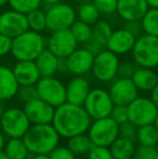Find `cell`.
Here are the masks:
<instances>
[{
	"label": "cell",
	"instance_id": "1",
	"mask_svg": "<svg viewBox=\"0 0 158 159\" xmlns=\"http://www.w3.org/2000/svg\"><path fill=\"white\" fill-rule=\"evenodd\" d=\"M52 125L60 136L70 139L86 133L91 125V117L82 105L65 102L55 107Z\"/></svg>",
	"mask_w": 158,
	"mask_h": 159
},
{
	"label": "cell",
	"instance_id": "2",
	"mask_svg": "<svg viewBox=\"0 0 158 159\" xmlns=\"http://www.w3.org/2000/svg\"><path fill=\"white\" fill-rule=\"evenodd\" d=\"M22 139L29 154H50L59 145L60 134L52 124L32 125Z\"/></svg>",
	"mask_w": 158,
	"mask_h": 159
},
{
	"label": "cell",
	"instance_id": "3",
	"mask_svg": "<svg viewBox=\"0 0 158 159\" xmlns=\"http://www.w3.org/2000/svg\"><path fill=\"white\" fill-rule=\"evenodd\" d=\"M47 48V38L41 33L27 30L13 38L11 55L16 61H35Z\"/></svg>",
	"mask_w": 158,
	"mask_h": 159
},
{
	"label": "cell",
	"instance_id": "4",
	"mask_svg": "<svg viewBox=\"0 0 158 159\" xmlns=\"http://www.w3.org/2000/svg\"><path fill=\"white\" fill-rule=\"evenodd\" d=\"M131 54L137 66L156 68L158 67V37L142 34L135 40Z\"/></svg>",
	"mask_w": 158,
	"mask_h": 159
},
{
	"label": "cell",
	"instance_id": "5",
	"mask_svg": "<svg viewBox=\"0 0 158 159\" xmlns=\"http://www.w3.org/2000/svg\"><path fill=\"white\" fill-rule=\"evenodd\" d=\"M47 30L50 33L68 30L77 20L76 9L67 2H57L48 6L46 10Z\"/></svg>",
	"mask_w": 158,
	"mask_h": 159
},
{
	"label": "cell",
	"instance_id": "6",
	"mask_svg": "<svg viewBox=\"0 0 158 159\" xmlns=\"http://www.w3.org/2000/svg\"><path fill=\"white\" fill-rule=\"evenodd\" d=\"M119 63L118 55L105 48L94 57L91 73L97 81L112 82L117 78Z\"/></svg>",
	"mask_w": 158,
	"mask_h": 159
},
{
	"label": "cell",
	"instance_id": "7",
	"mask_svg": "<svg viewBox=\"0 0 158 159\" xmlns=\"http://www.w3.org/2000/svg\"><path fill=\"white\" fill-rule=\"evenodd\" d=\"M88 136L93 145L110 147L119 136V125L111 116L95 119L89 127Z\"/></svg>",
	"mask_w": 158,
	"mask_h": 159
},
{
	"label": "cell",
	"instance_id": "8",
	"mask_svg": "<svg viewBox=\"0 0 158 159\" xmlns=\"http://www.w3.org/2000/svg\"><path fill=\"white\" fill-rule=\"evenodd\" d=\"M30 126L32 124L24 109L17 107L6 108L0 119L1 131L9 138H23Z\"/></svg>",
	"mask_w": 158,
	"mask_h": 159
},
{
	"label": "cell",
	"instance_id": "9",
	"mask_svg": "<svg viewBox=\"0 0 158 159\" xmlns=\"http://www.w3.org/2000/svg\"><path fill=\"white\" fill-rule=\"evenodd\" d=\"M128 118L137 127L154 124L158 115V108L151 98L138 96L127 105Z\"/></svg>",
	"mask_w": 158,
	"mask_h": 159
},
{
	"label": "cell",
	"instance_id": "10",
	"mask_svg": "<svg viewBox=\"0 0 158 159\" xmlns=\"http://www.w3.org/2000/svg\"><path fill=\"white\" fill-rule=\"evenodd\" d=\"M114 105L108 91L103 88H93L89 92L82 106L84 107L91 119L95 120L111 116Z\"/></svg>",
	"mask_w": 158,
	"mask_h": 159
},
{
	"label": "cell",
	"instance_id": "11",
	"mask_svg": "<svg viewBox=\"0 0 158 159\" xmlns=\"http://www.w3.org/2000/svg\"><path fill=\"white\" fill-rule=\"evenodd\" d=\"M36 89L38 98L54 108L66 102V86L54 76L41 77L36 84Z\"/></svg>",
	"mask_w": 158,
	"mask_h": 159
},
{
	"label": "cell",
	"instance_id": "12",
	"mask_svg": "<svg viewBox=\"0 0 158 159\" xmlns=\"http://www.w3.org/2000/svg\"><path fill=\"white\" fill-rule=\"evenodd\" d=\"M78 44L70 28L52 32L47 38V48L59 59H66Z\"/></svg>",
	"mask_w": 158,
	"mask_h": 159
},
{
	"label": "cell",
	"instance_id": "13",
	"mask_svg": "<svg viewBox=\"0 0 158 159\" xmlns=\"http://www.w3.org/2000/svg\"><path fill=\"white\" fill-rule=\"evenodd\" d=\"M28 28L27 16L24 13L9 9L0 14V33L10 38H15Z\"/></svg>",
	"mask_w": 158,
	"mask_h": 159
},
{
	"label": "cell",
	"instance_id": "14",
	"mask_svg": "<svg viewBox=\"0 0 158 159\" xmlns=\"http://www.w3.org/2000/svg\"><path fill=\"white\" fill-rule=\"evenodd\" d=\"M95 55L84 46L77 47L65 59L68 73L75 76H84L92 69Z\"/></svg>",
	"mask_w": 158,
	"mask_h": 159
},
{
	"label": "cell",
	"instance_id": "15",
	"mask_svg": "<svg viewBox=\"0 0 158 159\" xmlns=\"http://www.w3.org/2000/svg\"><path fill=\"white\" fill-rule=\"evenodd\" d=\"M112 82L113 84H111L108 93L115 105H126L127 106L135 98H138L139 90L133 84L131 78L117 77Z\"/></svg>",
	"mask_w": 158,
	"mask_h": 159
},
{
	"label": "cell",
	"instance_id": "16",
	"mask_svg": "<svg viewBox=\"0 0 158 159\" xmlns=\"http://www.w3.org/2000/svg\"><path fill=\"white\" fill-rule=\"evenodd\" d=\"M23 109L25 111L27 118L29 119L30 124H52L55 108L53 106H51L50 104H48L47 102L42 101L41 98H38L30 101V102L25 103Z\"/></svg>",
	"mask_w": 158,
	"mask_h": 159
},
{
	"label": "cell",
	"instance_id": "17",
	"mask_svg": "<svg viewBox=\"0 0 158 159\" xmlns=\"http://www.w3.org/2000/svg\"><path fill=\"white\" fill-rule=\"evenodd\" d=\"M137 37L127 28L121 27L114 30L106 43V49L114 52L115 54L126 55L132 51Z\"/></svg>",
	"mask_w": 158,
	"mask_h": 159
},
{
	"label": "cell",
	"instance_id": "18",
	"mask_svg": "<svg viewBox=\"0 0 158 159\" xmlns=\"http://www.w3.org/2000/svg\"><path fill=\"white\" fill-rule=\"evenodd\" d=\"M146 0H118L116 13L122 21H140L147 11Z\"/></svg>",
	"mask_w": 158,
	"mask_h": 159
},
{
	"label": "cell",
	"instance_id": "19",
	"mask_svg": "<svg viewBox=\"0 0 158 159\" xmlns=\"http://www.w3.org/2000/svg\"><path fill=\"white\" fill-rule=\"evenodd\" d=\"M90 91L91 86L88 79L84 76H75L66 84V102L84 105Z\"/></svg>",
	"mask_w": 158,
	"mask_h": 159
},
{
	"label": "cell",
	"instance_id": "20",
	"mask_svg": "<svg viewBox=\"0 0 158 159\" xmlns=\"http://www.w3.org/2000/svg\"><path fill=\"white\" fill-rule=\"evenodd\" d=\"M12 70L20 86L36 84L41 78L35 61H16Z\"/></svg>",
	"mask_w": 158,
	"mask_h": 159
},
{
	"label": "cell",
	"instance_id": "21",
	"mask_svg": "<svg viewBox=\"0 0 158 159\" xmlns=\"http://www.w3.org/2000/svg\"><path fill=\"white\" fill-rule=\"evenodd\" d=\"M20 84L13 74L12 68L0 65V100L8 101L17 95Z\"/></svg>",
	"mask_w": 158,
	"mask_h": 159
},
{
	"label": "cell",
	"instance_id": "22",
	"mask_svg": "<svg viewBox=\"0 0 158 159\" xmlns=\"http://www.w3.org/2000/svg\"><path fill=\"white\" fill-rule=\"evenodd\" d=\"M131 79L139 91L151 92L157 84L158 75L153 68L137 66Z\"/></svg>",
	"mask_w": 158,
	"mask_h": 159
},
{
	"label": "cell",
	"instance_id": "23",
	"mask_svg": "<svg viewBox=\"0 0 158 159\" xmlns=\"http://www.w3.org/2000/svg\"><path fill=\"white\" fill-rule=\"evenodd\" d=\"M60 59L51 52L48 48H46L35 60L37 67L39 69V73L41 77H49V76H54L57 73L59 68Z\"/></svg>",
	"mask_w": 158,
	"mask_h": 159
},
{
	"label": "cell",
	"instance_id": "24",
	"mask_svg": "<svg viewBox=\"0 0 158 159\" xmlns=\"http://www.w3.org/2000/svg\"><path fill=\"white\" fill-rule=\"evenodd\" d=\"M135 148L134 141L121 136H118L110 146L114 159H132Z\"/></svg>",
	"mask_w": 158,
	"mask_h": 159
},
{
	"label": "cell",
	"instance_id": "25",
	"mask_svg": "<svg viewBox=\"0 0 158 159\" xmlns=\"http://www.w3.org/2000/svg\"><path fill=\"white\" fill-rule=\"evenodd\" d=\"M3 151L10 159H26L29 154L22 138H9Z\"/></svg>",
	"mask_w": 158,
	"mask_h": 159
},
{
	"label": "cell",
	"instance_id": "26",
	"mask_svg": "<svg viewBox=\"0 0 158 159\" xmlns=\"http://www.w3.org/2000/svg\"><path fill=\"white\" fill-rule=\"evenodd\" d=\"M77 20L82 21L89 25H93L100 20V12L91 1H84L79 3L78 8L76 9Z\"/></svg>",
	"mask_w": 158,
	"mask_h": 159
},
{
	"label": "cell",
	"instance_id": "27",
	"mask_svg": "<svg viewBox=\"0 0 158 159\" xmlns=\"http://www.w3.org/2000/svg\"><path fill=\"white\" fill-rule=\"evenodd\" d=\"M135 142L142 146H156L158 143V131L154 124L138 127Z\"/></svg>",
	"mask_w": 158,
	"mask_h": 159
},
{
	"label": "cell",
	"instance_id": "28",
	"mask_svg": "<svg viewBox=\"0 0 158 159\" xmlns=\"http://www.w3.org/2000/svg\"><path fill=\"white\" fill-rule=\"evenodd\" d=\"M113 30H114L113 26L107 21L99 20L97 23L92 25V37H91V40H93L97 43L106 48V43H107Z\"/></svg>",
	"mask_w": 158,
	"mask_h": 159
},
{
	"label": "cell",
	"instance_id": "29",
	"mask_svg": "<svg viewBox=\"0 0 158 159\" xmlns=\"http://www.w3.org/2000/svg\"><path fill=\"white\" fill-rule=\"evenodd\" d=\"M93 144L91 142L90 138L86 135L84 133L78 134V135H74L72 138L68 139L67 147L75 154L76 156L86 155L90 152L92 148Z\"/></svg>",
	"mask_w": 158,
	"mask_h": 159
},
{
	"label": "cell",
	"instance_id": "30",
	"mask_svg": "<svg viewBox=\"0 0 158 159\" xmlns=\"http://www.w3.org/2000/svg\"><path fill=\"white\" fill-rule=\"evenodd\" d=\"M140 22L144 34L158 37V8H148Z\"/></svg>",
	"mask_w": 158,
	"mask_h": 159
},
{
	"label": "cell",
	"instance_id": "31",
	"mask_svg": "<svg viewBox=\"0 0 158 159\" xmlns=\"http://www.w3.org/2000/svg\"><path fill=\"white\" fill-rule=\"evenodd\" d=\"M70 32H72L73 36L75 37V39L77 40V42L80 44H86L87 42H89L92 37V25L84 23L82 21L76 20L74 22L72 26H70Z\"/></svg>",
	"mask_w": 158,
	"mask_h": 159
},
{
	"label": "cell",
	"instance_id": "32",
	"mask_svg": "<svg viewBox=\"0 0 158 159\" xmlns=\"http://www.w3.org/2000/svg\"><path fill=\"white\" fill-rule=\"evenodd\" d=\"M26 16H27V23L29 30L38 33H42L44 30H47L46 11L38 8L36 10H33L29 13H27Z\"/></svg>",
	"mask_w": 158,
	"mask_h": 159
},
{
	"label": "cell",
	"instance_id": "33",
	"mask_svg": "<svg viewBox=\"0 0 158 159\" xmlns=\"http://www.w3.org/2000/svg\"><path fill=\"white\" fill-rule=\"evenodd\" d=\"M41 3L42 0H9V6L11 9L24 14L40 8Z\"/></svg>",
	"mask_w": 158,
	"mask_h": 159
},
{
	"label": "cell",
	"instance_id": "34",
	"mask_svg": "<svg viewBox=\"0 0 158 159\" xmlns=\"http://www.w3.org/2000/svg\"><path fill=\"white\" fill-rule=\"evenodd\" d=\"M93 3L99 10L100 14L112 15L117 11V2L118 0H93Z\"/></svg>",
	"mask_w": 158,
	"mask_h": 159
},
{
	"label": "cell",
	"instance_id": "35",
	"mask_svg": "<svg viewBox=\"0 0 158 159\" xmlns=\"http://www.w3.org/2000/svg\"><path fill=\"white\" fill-rule=\"evenodd\" d=\"M17 96H19V98L24 103V104L35 100V98H38L36 84H30V86H20L19 91H17Z\"/></svg>",
	"mask_w": 158,
	"mask_h": 159
},
{
	"label": "cell",
	"instance_id": "36",
	"mask_svg": "<svg viewBox=\"0 0 158 159\" xmlns=\"http://www.w3.org/2000/svg\"><path fill=\"white\" fill-rule=\"evenodd\" d=\"M88 159H114L110 147L93 145L88 153Z\"/></svg>",
	"mask_w": 158,
	"mask_h": 159
},
{
	"label": "cell",
	"instance_id": "37",
	"mask_svg": "<svg viewBox=\"0 0 158 159\" xmlns=\"http://www.w3.org/2000/svg\"><path fill=\"white\" fill-rule=\"evenodd\" d=\"M137 131L138 127L135 125H133L131 121H129V120L119 125V136H121V138L129 139V140H132L135 142V140H137Z\"/></svg>",
	"mask_w": 158,
	"mask_h": 159
},
{
	"label": "cell",
	"instance_id": "38",
	"mask_svg": "<svg viewBox=\"0 0 158 159\" xmlns=\"http://www.w3.org/2000/svg\"><path fill=\"white\" fill-rule=\"evenodd\" d=\"M158 149L156 146H142L135 148L132 159H155Z\"/></svg>",
	"mask_w": 158,
	"mask_h": 159
},
{
	"label": "cell",
	"instance_id": "39",
	"mask_svg": "<svg viewBox=\"0 0 158 159\" xmlns=\"http://www.w3.org/2000/svg\"><path fill=\"white\" fill-rule=\"evenodd\" d=\"M111 117L118 125L128 121V108L126 105H114L111 113Z\"/></svg>",
	"mask_w": 158,
	"mask_h": 159
},
{
	"label": "cell",
	"instance_id": "40",
	"mask_svg": "<svg viewBox=\"0 0 158 159\" xmlns=\"http://www.w3.org/2000/svg\"><path fill=\"white\" fill-rule=\"evenodd\" d=\"M49 156L51 159H76V155L68 147L59 145L49 154Z\"/></svg>",
	"mask_w": 158,
	"mask_h": 159
},
{
	"label": "cell",
	"instance_id": "41",
	"mask_svg": "<svg viewBox=\"0 0 158 159\" xmlns=\"http://www.w3.org/2000/svg\"><path fill=\"white\" fill-rule=\"evenodd\" d=\"M135 68H137V64L134 62L130 61H124L120 62L118 66V73H117V77L120 78H131L134 73Z\"/></svg>",
	"mask_w": 158,
	"mask_h": 159
},
{
	"label": "cell",
	"instance_id": "42",
	"mask_svg": "<svg viewBox=\"0 0 158 159\" xmlns=\"http://www.w3.org/2000/svg\"><path fill=\"white\" fill-rule=\"evenodd\" d=\"M12 43H13L12 38L0 33V57H4L7 55L11 54Z\"/></svg>",
	"mask_w": 158,
	"mask_h": 159
},
{
	"label": "cell",
	"instance_id": "43",
	"mask_svg": "<svg viewBox=\"0 0 158 159\" xmlns=\"http://www.w3.org/2000/svg\"><path fill=\"white\" fill-rule=\"evenodd\" d=\"M124 28L129 30L130 33H132L135 37H139L141 36L143 33V28H142V25H141V22L140 21H130V22H124Z\"/></svg>",
	"mask_w": 158,
	"mask_h": 159
},
{
	"label": "cell",
	"instance_id": "44",
	"mask_svg": "<svg viewBox=\"0 0 158 159\" xmlns=\"http://www.w3.org/2000/svg\"><path fill=\"white\" fill-rule=\"evenodd\" d=\"M84 47H86L87 49H89V50L91 51V52L93 53L94 55H97L99 52H101L103 49H105L104 47H102L101 44L97 43L95 41H93V40H90L89 42H87L86 44H84Z\"/></svg>",
	"mask_w": 158,
	"mask_h": 159
},
{
	"label": "cell",
	"instance_id": "45",
	"mask_svg": "<svg viewBox=\"0 0 158 159\" xmlns=\"http://www.w3.org/2000/svg\"><path fill=\"white\" fill-rule=\"evenodd\" d=\"M151 98H152V101L155 103V105H156L158 108V82L156 86H155V88L151 91Z\"/></svg>",
	"mask_w": 158,
	"mask_h": 159
},
{
	"label": "cell",
	"instance_id": "46",
	"mask_svg": "<svg viewBox=\"0 0 158 159\" xmlns=\"http://www.w3.org/2000/svg\"><path fill=\"white\" fill-rule=\"evenodd\" d=\"M4 145H6V139H4V134L2 131H0V152L3 151Z\"/></svg>",
	"mask_w": 158,
	"mask_h": 159
},
{
	"label": "cell",
	"instance_id": "47",
	"mask_svg": "<svg viewBox=\"0 0 158 159\" xmlns=\"http://www.w3.org/2000/svg\"><path fill=\"white\" fill-rule=\"evenodd\" d=\"M148 8H158V0H146Z\"/></svg>",
	"mask_w": 158,
	"mask_h": 159
},
{
	"label": "cell",
	"instance_id": "48",
	"mask_svg": "<svg viewBox=\"0 0 158 159\" xmlns=\"http://www.w3.org/2000/svg\"><path fill=\"white\" fill-rule=\"evenodd\" d=\"M32 159H51L49 154H36Z\"/></svg>",
	"mask_w": 158,
	"mask_h": 159
},
{
	"label": "cell",
	"instance_id": "49",
	"mask_svg": "<svg viewBox=\"0 0 158 159\" xmlns=\"http://www.w3.org/2000/svg\"><path fill=\"white\" fill-rule=\"evenodd\" d=\"M4 111H6V105H4V101L0 100V119H1L2 115H3Z\"/></svg>",
	"mask_w": 158,
	"mask_h": 159
},
{
	"label": "cell",
	"instance_id": "50",
	"mask_svg": "<svg viewBox=\"0 0 158 159\" xmlns=\"http://www.w3.org/2000/svg\"><path fill=\"white\" fill-rule=\"evenodd\" d=\"M61 1H63V0H42V2H44L48 6H51V4L57 3V2H61Z\"/></svg>",
	"mask_w": 158,
	"mask_h": 159
},
{
	"label": "cell",
	"instance_id": "51",
	"mask_svg": "<svg viewBox=\"0 0 158 159\" xmlns=\"http://www.w3.org/2000/svg\"><path fill=\"white\" fill-rule=\"evenodd\" d=\"M0 159H10V158H9V156L6 154V152L1 151L0 152Z\"/></svg>",
	"mask_w": 158,
	"mask_h": 159
},
{
	"label": "cell",
	"instance_id": "52",
	"mask_svg": "<svg viewBox=\"0 0 158 159\" xmlns=\"http://www.w3.org/2000/svg\"><path fill=\"white\" fill-rule=\"evenodd\" d=\"M7 4H9V0H0V8L7 6Z\"/></svg>",
	"mask_w": 158,
	"mask_h": 159
},
{
	"label": "cell",
	"instance_id": "53",
	"mask_svg": "<svg viewBox=\"0 0 158 159\" xmlns=\"http://www.w3.org/2000/svg\"><path fill=\"white\" fill-rule=\"evenodd\" d=\"M72 2H75V3H81V2L88 1V0H70Z\"/></svg>",
	"mask_w": 158,
	"mask_h": 159
},
{
	"label": "cell",
	"instance_id": "54",
	"mask_svg": "<svg viewBox=\"0 0 158 159\" xmlns=\"http://www.w3.org/2000/svg\"><path fill=\"white\" fill-rule=\"evenodd\" d=\"M154 126L156 127V129H157V131H158V115H157L156 119H155V121H154Z\"/></svg>",
	"mask_w": 158,
	"mask_h": 159
},
{
	"label": "cell",
	"instance_id": "55",
	"mask_svg": "<svg viewBox=\"0 0 158 159\" xmlns=\"http://www.w3.org/2000/svg\"><path fill=\"white\" fill-rule=\"evenodd\" d=\"M155 159H158V151H157V154H156V157H155Z\"/></svg>",
	"mask_w": 158,
	"mask_h": 159
},
{
	"label": "cell",
	"instance_id": "56",
	"mask_svg": "<svg viewBox=\"0 0 158 159\" xmlns=\"http://www.w3.org/2000/svg\"><path fill=\"white\" fill-rule=\"evenodd\" d=\"M0 14H1V11H0Z\"/></svg>",
	"mask_w": 158,
	"mask_h": 159
}]
</instances>
